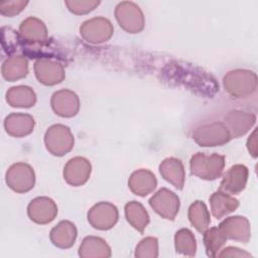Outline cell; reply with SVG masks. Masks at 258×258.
Listing matches in <instances>:
<instances>
[{
  "mask_svg": "<svg viewBox=\"0 0 258 258\" xmlns=\"http://www.w3.org/2000/svg\"><path fill=\"white\" fill-rule=\"evenodd\" d=\"M50 241L61 249L71 248L77 238V228L70 221H61L50 231Z\"/></svg>",
  "mask_w": 258,
  "mask_h": 258,
  "instance_id": "ffe728a7",
  "label": "cell"
},
{
  "mask_svg": "<svg viewBox=\"0 0 258 258\" xmlns=\"http://www.w3.org/2000/svg\"><path fill=\"white\" fill-rule=\"evenodd\" d=\"M156 184L157 180L155 175L147 169H138L134 171L128 180V185L131 191L140 197H145L152 192L156 187Z\"/></svg>",
  "mask_w": 258,
  "mask_h": 258,
  "instance_id": "d6986e66",
  "label": "cell"
},
{
  "mask_svg": "<svg viewBox=\"0 0 258 258\" xmlns=\"http://www.w3.org/2000/svg\"><path fill=\"white\" fill-rule=\"evenodd\" d=\"M226 241L227 239L219 228H211L206 230L204 234V244L207 255L210 257H216Z\"/></svg>",
  "mask_w": 258,
  "mask_h": 258,
  "instance_id": "f1b7e54d",
  "label": "cell"
},
{
  "mask_svg": "<svg viewBox=\"0 0 258 258\" xmlns=\"http://www.w3.org/2000/svg\"><path fill=\"white\" fill-rule=\"evenodd\" d=\"M112 23L104 17H95L87 20L80 28V33L84 39L92 43H102L113 35Z\"/></svg>",
  "mask_w": 258,
  "mask_h": 258,
  "instance_id": "ba28073f",
  "label": "cell"
},
{
  "mask_svg": "<svg viewBox=\"0 0 258 258\" xmlns=\"http://www.w3.org/2000/svg\"><path fill=\"white\" fill-rule=\"evenodd\" d=\"M79 255L82 258H106L111 256V248L102 238L89 236L83 240L79 248Z\"/></svg>",
  "mask_w": 258,
  "mask_h": 258,
  "instance_id": "7402d4cb",
  "label": "cell"
},
{
  "mask_svg": "<svg viewBox=\"0 0 258 258\" xmlns=\"http://www.w3.org/2000/svg\"><path fill=\"white\" fill-rule=\"evenodd\" d=\"M125 216L129 224L140 233H143L149 223L148 213L144 207L136 201H132L125 206Z\"/></svg>",
  "mask_w": 258,
  "mask_h": 258,
  "instance_id": "484cf974",
  "label": "cell"
},
{
  "mask_svg": "<svg viewBox=\"0 0 258 258\" xmlns=\"http://www.w3.org/2000/svg\"><path fill=\"white\" fill-rule=\"evenodd\" d=\"M91 163L84 157H74L63 168V178L73 186H80L87 182L91 174Z\"/></svg>",
  "mask_w": 258,
  "mask_h": 258,
  "instance_id": "5bb4252c",
  "label": "cell"
},
{
  "mask_svg": "<svg viewBox=\"0 0 258 258\" xmlns=\"http://www.w3.org/2000/svg\"><path fill=\"white\" fill-rule=\"evenodd\" d=\"M7 185L14 191L23 194L29 191L35 182V174L33 168L24 162L12 164L5 174Z\"/></svg>",
  "mask_w": 258,
  "mask_h": 258,
  "instance_id": "5b68a950",
  "label": "cell"
},
{
  "mask_svg": "<svg viewBox=\"0 0 258 258\" xmlns=\"http://www.w3.org/2000/svg\"><path fill=\"white\" fill-rule=\"evenodd\" d=\"M51 108L61 117H73L80 109L79 97L70 90H60L51 97Z\"/></svg>",
  "mask_w": 258,
  "mask_h": 258,
  "instance_id": "9a60e30c",
  "label": "cell"
},
{
  "mask_svg": "<svg viewBox=\"0 0 258 258\" xmlns=\"http://www.w3.org/2000/svg\"><path fill=\"white\" fill-rule=\"evenodd\" d=\"M224 166L225 157L217 153L208 155L199 152L190 159L191 173L207 180L218 178L222 174Z\"/></svg>",
  "mask_w": 258,
  "mask_h": 258,
  "instance_id": "3957f363",
  "label": "cell"
},
{
  "mask_svg": "<svg viewBox=\"0 0 258 258\" xmlns=\"http://www.w3.org/2000/svg\"><path fill=\"white\" fill-rule=\"evenodd\" d=\"M117 208L107 202L96 204L88 213L89 223L98 230H109L115 226L118 221Z\"/></svg>",
  "mask_w": 258,
  "mask_h": 258,
  "instance_id": "9c48e42d",
  "label": "cell"
},
{
  "mask_svg": "<svg viewBox=\"0 0 258 258\" xmlns=\"http://www.w3.org/2000/svg\"><path fill=\"white\" fill-rule=\"evenodd\" d=\"M188 219L191 225L200 233H204L211 223L210 213L205 203L202 201H196L191 204L188 209Z\"/></svg>",
  "mask_w": 258,
  "mask_h": 258,
  "instance_id": "4316f807",
  "label": "cell"
},
{
  "mask_svg": "<svg viewBox=\"0 0 258 258\" xmlns=\"http://www.w3.org/2000/svg\"><path fill=\"white\" fill-rule=\"evenodd\" d=\"M34 124L33 117L24 113H12L4 120L6 132L13 137H24L29 135L33 131Z\"/></svg>",
  "mask_w": 258,
  "mask_h": 258,
  "instance_id": "e0dca14e",
  "label": "cell"
},
{
  "mask_svg": "<svg viewBox=\"0 0 258 258\" xmlns=\"http://www.w3.org/2000/svg\"><path fill=\"white\" fill-rule=\"evenodd\" d=\"M248 179V168L243 164L232 166L224 174L220 184V190L229 195H236L242 191Z\"/></svg>",
  "mask_w": 258,
  "mask_h": 258,
  "instance_id": "2e32d148",
  "label": "cell"
},
{
  "mask_svg": "<svg viewBox=\"0 0 258 258\" xmlns=\"http://www.w3.org/2000/svg\"><path fill=\"white\" fill-rule=\"evenodd\" d=\"M2 76L8 82H15L24 78L28 73L27 59L22 55L9 56L2 64Z\"/></svg>",
  "mask_w": 258,
  "mask_h": 258,
  "instance_id": "603a6c76",
  "label": "cell"
},
{
  "mask_svg": "<svg viewBox=\"0 0 258 258\" xmlns=\"http://www.w3.org/2000/svg\"><path fill=\"white\" fill-rule=\"evenodd\" d=\"M210 204L212 213L217 219H221L224 216L234 212L239 206V203L236 199L229 196V194L223 192L221 190L216 191L212 195L210 199Z\"/></svg>",
  "mask_w": 258,
  "mask_h": 258,
  "instance_id": "d4e9b609",
  "label": "cell"
},
{
  "mask_svg": "<svg viewBox=\"0 0 258 258\" xmlns=\"http://www.w3.org/2000/svg\"><path fill=\"white\" fill-rule=\"evenodd\" d=\"M44 143L46 149L53 155L61 156L67 154L74 147V135L70 128L56 124L50 126L45 135Z\"/></svg>",
  "mask_w": 258,
  "mask_h": 258,
  "instance_id": "277c9868",
  "label": "cell"
},
{
  "mask_svg": "<svg viewBox=\"0 0 258 258\" xmlns=\"http://www.w3.org/2000/svg\"><path fill=\"white\" fill-rule=\"evenodd\" d=\"M6 42L7 44L3 46L4 50L7 53H12L15 51V49H17V46L19 43H21V40L19 34L16 33L15 30L9 27H2V44H5Z\"/></svg>",
  "mask_w": 258,
  "mask_h": 258,
  "instance_id": "4dcf8cb0",
  "label": "cell"
},
{
  "mask_svg": "<svg viewBox=\"0 0 258 258\" xmlns=\"http://www.w3.org/2000/svg\"><path fill=\"white\" fill-rule=\"evenodd\" d=\"M219 257H249L250 253L241 250L237 247H227L223 249L220 253H218Z\"/></svg>",
  "mask_w": 258,
  "mask_h": 258,
  "instance_id": "836d02e7",
  "label": "cell"
},
{
  "mask_svg": "<svg viewBox=\"0 0 258 258\" xmlns=\"http://www.w3.org/2000/svg\"><path fill=\"white\" fill-rule=\"evenodd\" d=\"M19 36L23 51L30 57H36L40 50L39 45L41 46L47 40V29L38 18L28 17L20 24Z\"/></svg>",
  "mask_w": 258,
  "mask_h": 258,
  "instance_id": "6da1fadb",
  "label": "cell"
},
{
  "mask_svg": "<svg viewBox=\"0 0 258 258\" xmlns=\"http://www.w3.org/2000/svg\"><path fill=\"white\" fill-rule=\"evenodd\" d=\"M225 90L233 98H246L256 91V75L246 70L229 72L223 80Z\"/></svg>",
  "mask_w": 258,
  "mask_h": 258,
  "instance_id": "7a4b0ae2",
  "label": "cell"
},
{
  "mask_svg": "<svg viewBox=\"0 0 258 258\" xmlns=\"http://www.w3.org/2000/svg\"><path fill=\"white\" fill-rule=\"evenodd\" d=\"M34 73L37 80L46 86H53L64 79L63 67L47 57H40L34 63Z\"/></svg>",
  "mask_w": 258,
  "mask_h": 258,
  "instance_id": "8fae6325",
  "label": "cell"
},
{
  "mask_svg": "<svg viewBox=\"0 0 258 258\" xmlns=\"http://www.w3.org/2000/svg\"><path fill=\"white\" fill-rule=\"evenodd\" d=\"M6 101L12 107L29 108L35 104L36 96L30 87L16 86L7 91Z\"/></svg>",
  "mask_w": 258,
  "mask_h": 258,
  "instance_id": "cb8c5ba5",
  "label": "cell"
},
{
  "mask_svg": "<svg viewBox=\"0 0 258 258\" xmlns=\"http://www.w3.org/2000/svg\"><path fill=\"white\" fill-rule=\"evenodd\" d=\"M218 228L226 239L247 243L251 236L250 223L245 217H229L225 219Z\"/></svg>",
  "mask_w": 258,
  "mask_h": 258,
  "instance_id": "4fadbf2b",
  "label": "cell"
},
{
  "mask_svg": "<svg viewBox=\"0 0 258 258\" xmlns=\"http://www.w3.org/2000/svg\"><path fill=\"white\" fill-rule=\"evenodd\" d=\"M119 25L129 33H138L144 27V16L140 8L132 2H122L115 10Z\"/></svg>",
  "mask_w": 258,
  "mask_h": 258,
  "instance_id": "52a82bcc",
  "label": "cell"
},
{
  "mask_svg": "<svg viewBox=\"0 0 258 258\" xmlns=\"http://www.w3.org/2000/svg\"><path fill=\"white\" fill-rule=\"evenodd\" d=\"M149 204L159 216L167 220H173L179 209L178 197L167 188L159 189L151 197Z\"/></svg>",
  "mask_w": 258,
  "mask_h": 258,
  "instance_id": "30bf717a",
  "label": "cell"
},
{
  "mask_svg": "<svg viewBox=\"0 0 258 258\" xmlns=\"http://www.w3.org/2000/svg\"><path fill=\"white\" fill-rule=\"evenodd\" d=\"M159 171L162 177L171 183L174 187L181 189L184 184V168L179 159L169 157L164 159L159 165Z\"/></svg>",
  "mask_w": 258,
  "mask_h": 258,
  "instance_id": "44dd1931",
  "label": "cell"
},
{
  "mask_svg": "<svg viewBox=\"0 0 258 258\" xmlns=\"http://www.w3.org/2000/svg\"><path fill=\"white\" fill-rule=\"evenodd\" d=\"M99 1H67L66 4L70 11L75 14H85L95 9L99 5Z\"/></svg>",
  "mask_w": 258,
  "mask_h": 258,
  "instance_id": "d6a6232c",
  "label": "cell"
},
{
  "mask_svg": "<svg viewBox=\"0 0 258 258\" xmlns=\"http://www.w3.org/2000/svg\"><path fill=\"white\" fill-rule=\"evenodd\" d=\"M255 120L256 117L253 114L241 111H231L225 117L224 124L227 127L231 138H237L248 132L255 123Z\"/></svg>",
  "mask_w": 258,
  "mask_h": 258,
  "instance_id": "ac0fdd59",
  "label": "cell"
},
{
  "mask_svg": "<svg viewBox=\"0 0 258 258\" xmlns=\"http://www.w3.org/2000/svg\"><path fill=\"white\" fill-rule=\"evenodd\" d=\"M27 214L30 220L34 223L44 225L54 220L57 214V207L51 199L38 197L29 203Z\"/></svg>",
  "mask_w": 258,
  "mask_h": 258,
  "instance_id": "7c38bea8",
  "label": "cell"
},
{
  "mask_svg": "<svg viewBox=\"0 0 258 258\" xmlns=\"http://www.w3.org/2000/svg\"><path fill=\"white\" fill-rule=\"evenodd\" d=\"M28 4L27 1L15 0V1H1L0 2V13L4 16H14L20 13L25 6Z\"/></svg>",
  "mask_w": 258,
  "mask_h": 258,
  "instance_id": "1f68e13d",
  "label": "cell"
},
{
  "mask_svg": "<svg viewBox=\"0 0 258 258\" xmlns=\"http://www.w3.org/2000/svg\"><path fill=\"white\" fill-rule=\"evenodd\" d=\"M174 245L176 252L184 256H195L197 251L196 238L188 229H180L175 233Z\"/></svg>",
  "mask_w": 258,
  "mask_h": 258,
  "instance_id": "83f0119b",
  "label": "cell"
},
{
  "mask_svg": "<svg viewBox=\"0 0 258 258\" xmlns=\"http://www.w3.org/2000/svg\"><path fill=\"white\" fill-rule=\"evenodd\" d=\"M253 142L251 141V139L249 138L248 139V149H249V152L254 156L256 157L257 156V153H256V130H254L253 132Z\"/></svg>",
  "mask_w": 258,
  "mask_h": 258,
  "instance_id": "e575fe53",
  "label": "cell"
},
{
  "mask_svg": "<svg viewBox=\"0 0 258 258\" xmlns=\"http://www.w3.org/2000/svg\"><path fill=\"white\" fill-rule=\"evenodd\" d=\"M192 138L200 146H220L227 143L231 135L224 123L214 122L196 128Z\"/></svg>",
  "mask_w": 258,
  "mask_h": 258,
  "instance_id": "8992f818",
  "label": "cell"
},
{
  "mask_svg": "<svg viewBox=\"0 0 258 258\" xmlns=\"http://www.w3.org/2000/svg\"><path fill=\"white\" fill-rule=\"evenodd\" d=\"M135 257L155 258L158 256V240L154 237H146L139 242L135 249Z\"/></svg>",
  "mask_w": 258,
  "mask_h": 258,
  "instance_id": "f546056e",
  "label": "cell"
}]
</instances>
